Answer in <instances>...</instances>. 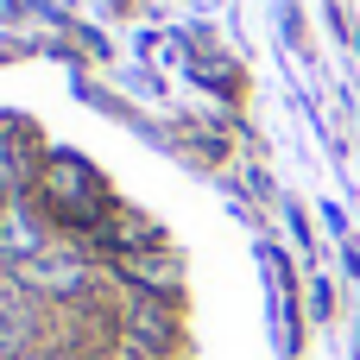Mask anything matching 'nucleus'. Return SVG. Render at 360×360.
Returning a JSON list of instances; mask_svg holds the SVG:
<instances>
[{"label": "nucleus", "instance_id": "obj_1", "mask_svg": "<svg viewBox=\"0 0 360 360\" xmlns=\"http://www.w3.org/2000/svg\"><path fill=\"white\" fill-rule=\"evenodd\" d=\"M38 190L57 202V215H70V221H95L101 215V202H95V177L76 165V158H51L44 165V177H38Z\"/></svg>", "mask_w": 360, "mask_h": 360}, {"label": "nucleus", "instance_id": "obj_2", "mask_svg": "<svg viewBox=\"0 0 360 360\" xmlns=\"http://www.w3.org/2000/svg\"><path fill=\"white\" fill-rule=\"evenodd\" d=\"M120 278L133 285V291H146V297H165V291H177V259L165 253V247H133V253H120Z\"/></svg>", "mask_w": 360, "mask_h": 360}, {"label": "nucleus", "instance_id": "obj_3", "mask_svg": "<svg viewBox=\"0 0 360 360\" xmlns=\"http://www.w3.org/2000/svg\"><path fill=\"white\" fill-rule=\"evenodd\" d=\"M0 360H25V323L6 297H0Z\"/></svg>", "mask_w": 360, "mask_h": 360}]
</instances>
